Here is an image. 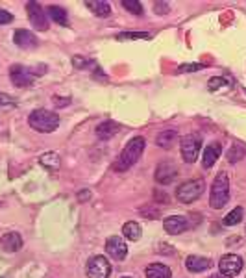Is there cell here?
<instances>
[{"instance_id":"7a4b0ae2","label":"cell","mask_w":246,"mask_h":278,"mask_svg":"<svg viewBox=\"0 0 246 278\" xmlns=\"http://www.w3.org/2000/svg\"><path fill=\"white\" fill-rule=\"evenodd\" d=\"M28 124L37 132L50 134L59 126V115L56 112H49V110H35L30 113Z\"/></svg>"},{"instance_id":"cb8c5ba5","label":"cell","mask_w":246,"mask_h":278,"mask_svg":"<svg viewBox=\"0 0 246 278\" xmlns=\"http://www.w3.org/2000/svg\"><path fill=\"white\" fill-rule=\"evenodd\" d=\"M244 156H246V148L241 143H233L232 148L228 151V161L230 163H237V161H241Z\"/></svg>"},{"instance_id":"9c48e42d","label":"cell","mask_w":246,"mask_h":278,"mask_svg":"<svg viewBox=\"0 0 246 278\" xmlns=\"http://www.w3.org/2000/svg\"><path fill=\"white\" fill-rule=\"evenodd\" d=\"M26 11H28V17H30V23L34 25L35 30H49V20H47V15H44L43 8L37 4V2H28L26 4Z\"/></svg>"},{"instance_id":"8992f818","label":"cell","mask_w":246,"mask_h":278,"mask_svg":"<svg viewBox=\"0 0 246 278\" xmlns=\"http://www.w3.org/2000/svg\"><path fill=\"white\" fill-rule=\"evenodd\" d=\"M87 276L89 278H109L111 274V264L109 260H106L104 256H93L87 262Z\"/></svg>"},{"instance_id":"d4e9b609","label":"cell","mask_w":246,"mask_h":278,"mask_svg":"<svg viewBox=\"0 0 246 278\" xmlns=\"http://www.w3.org/2000/svg\"><path fill=\"white\" fill-rule=\"evenodd\" d=\"M242 215H244V210H242L241 206L239 208H235V210H232L230 213L224 217V225L226 226H235V225H239L242 221Z\"/></svg>"},{"instance_id":"7402d4cb","label":"cell","mask_w":246,"mask_h":278,"mask_svg":"<svg viewBox=\"0 0 246 278\" xmlns=\"http://www.w3.org/2000/svg\"><path fill=\"white\" fill-rule=\"evenodd\" d=\"M85 6L98 17H107L111 13V6L107 2H95V0H87Z\"/></svg>"},{"instance_id":"836d02e7","label":"cell","mask_w":246,"mask_h":278,"mask_svg":"<svg viewBox=\"0 0 246 278\" xmlns=\"http://www.w3.org/2000/svg\"><path fill=\"white\" fill-rule=\"evenodd\" d=\"M13 98L10 95H6V93H0V106H13Z\"/></svg>"},{"instance_id":"8d00e7d4","label":"cell","mask_w":246,"mask_h":278,"mask_svg":"<svg viewBox=\"0 0 246 278\" xmlns=\"http://www.w3.org/2000/svg\"><path fill=\"white\" fill-rule=\"evenodd\" d=\"M154 195H155V199H163V200H161V202H169V200H167V199H169V197L165 195V193H161V191H155Z\"/></svg>"},{"instance_id":"d590c367","label":"cell","mask_w":246,"mask_h":278,"mask_svg":"<svg viewBox=\"0 0 246 278\" xmlns=\"http://www.w3.org/2000/svg\"><path fill=\"white\" fill-rule=\"evenodd\" d=\"M54 102H56V104H58V106H63V104H69V102H71V98H63V100H59V98L58 97H54Z\"/></svg>"},{"instance_id":"603a6c76","label":"cell","mask_w":246,"mask_h":278,"mask_svg":"<svg viewBox=\"0 0 246 278\" xmlns=\"http://www.w3.org/2000/svg\"><path fill=\"white\" fill-rule=\"evenodd\" d=\"M122 234L130 239V241H137V239L141 238V226L137 225L136 221H128V223H124V226H122Z\"/></svg>"},{"instance_id":"f1b7e54d","label":"cell","mask_w":246,"mask_h":278,"mask_svg":"<svg viewBox=\"0 0 246 278\" xmlns=\"http://www.w3.org/2000/svg\"><path fill=\"white\" fill-rule=\"evenodd\" d=\"M230 85V82L224 78H211L209 80V89L211 91H215V89H220V88H228Z\"/></svg>"},{"instance_id":"44dd1931","label":"cell","mask_w":246,"mask_h":278,"mask_svg":"<svg viewBox=\"0 0 246 278\" xmlns=\"http://www.w3.org/2000/svg\"><path fill=\"white\" fill-rule=\"evenodd\" d=\"M49 15H50V19H52L54 23H58V25L61 26L69 25V15L67 11H65V8H61V6H49Z\"/></svg>"},{"instance_id":"30bf717a","label":"cell","mask_w":246,"mask_h":278,"mask_svg":"<svg viewBox=\"0 0 246 278\" xmlns=\"http://www.w3.org/2000/svg\"><path fill=\"white\" fill-rule=\"evenodd\" d=\"M106 252L109 254L113 260H117V262H122V260L126 258V254H128V245H126L124 239L119 238V236H111L106 241Z\"/></svg>"},{"instance_id":"4dcf8cb0","label":"cell","mask_w":246,"mask_h":278,"mask_svg":"<svg viewBox=\"0 0 246 278\" xmlns=\"http://www.w3.org/2000/svg\"><path fill=\"white\" fill-rule=\"evenodd\" d=\"M141 213L145 215V217H148V219H160V210H150L148 206H145V208H141Z\"/></svg>"},{"instance_id":"3957f363","label":"cell","mask_w":246,"mask_h":278,"mask_svg":"<svg viewBox=\"0 0 246 278\" xmlns=\"http://www.w3.org/2000/svg\"><path fill=\"white\" fill-rule=\"evenodd\" d=\"M228 200H230V178H228V173L222 171L213 180L209 204L215 210H220V208H224L228 204Z\"/></svg>"},{"instance_id":"277c9868","label":"cell","mask_w":246,"mask_h":278,"mask_svg":"<svg viewBox=\"0 0 246 278\" xmlns=\"http://www.w3.org/2000/svg\"><path fill=\"white\" fill-rule=\"evenodd\" d=\"M204 189H206V184L204 180L196 178V180H189L185 184L178 185V189H176V199L180 202H184V204H191L194 200H198L202 197Z\"/></svg>"},{"instance_id":"ac0fdd59","label":"cell","mask_w":246,"mask_h":278,"mask_svg":"<svg viewBox=\"0 0 246 278\" xmlns=\"http://www.w3.org/2000/svg\"><path fill=\"white\" fill-rule=\"evenodd\" d=\"M119 130H121V126H119L117 122L104 121L100 126H97V136H98V139H102V141H107V139H111Z\"/></svg>"},{"instance_id":"484cf974","label":"cell","mask_w":246,"mask_h":278,"mask_svg":"<svg viewBox=\"0 0 246 278\" xmlns=\"http://www.w3.org/2000/svg\"><path fill=\"white\" fill-rule=\"evenodd\" d=\"M152 35L148 32H122L117 35V39H150Z\"/></svg>"},{"instance_id":"52a82bcc","label":"cell","mask_w":246,"mask_h":278,"mask_svg":"<svg viewBox=\"0 0 246 278\" xmlns=\"http://www.w3.org/2000/svg\"><path fill=\"white\" fill-rule=\"evenodd\" d=\"M218 271L228 278H233L242 271V260L237 254H226L218 262Z\"/></svg>"},{"instance_id":"2e32d148","label":"cell","mask_w":246,"mask_h":278,"mask_svg":"<svg viewBox=\"0 0 246 278\" xmlns=\"http://www.w3.org/2000/svg\"><path fill=\"white\" fill-rule=\"evenodd\" d=\"M211 260L202 258V256H189L185 260V267L191 271V273H202V271H208L211 267Z\"/></svg>"},{"instance_id":"4fadbf2b","label":"cell","mask_w":246,"mask_h":278,"mask_svg":"<svg viewBox=\"0 0 246 278\" xmlns=\"http://www.w3.org/2000/svg\"><path fill=\"white\" fill-rule=\"evenodd\" d=\"M222 154V145L220 143H211L204 148V154H202V167L204 169H211L215 163H217L218 156Z\"/></svg>"},{"instance_id":"6da1fadb","label":"cell","mask_w":246,"mask_h":278,"mask_svg":"<svg viewBox=\"0 0 246 278\" xmlns=\"http://www.w3.org/2000/svg\"><path fill=\"white\" fill-rule=\"evenodd\" d=\"M146 141L145 137L136 136L131 141H128V145L122 148V152L117 156V160L111 163V169L117 173H122V171H128L131 165H136L137 161H139L141 154L145 151Z\"/></svg>"},{"instance_id":"f546056e","label":"cell","mask_w":246,"mask_h":278,"mask_svg":"<svg viewBox=\"0 0 246 278\" xmlns=\"http://www.w3.org/2000/svg\"><path fill=\"white\" fill-rule=\"evenodd\" d=\"M204 65L202 63H189V65H182L178 69V73H193V71H202Z\"/></svg>"},{"instance_id":"d6986e66","label":"cell","mask_w":246,"mask_h":278,"mask_svg":"<svg viewBox=\"0 0 246 278\" xmlns=\"http://www.w3.org/2000/svg\"><path fill=\"white\" fill-rule=\"evenodd\" d=\"M145 274L146 278H172V271L163 264H150Z\"/></svg>"},{"instance_id":"7c38bea8","label":"cell","mask_w":246,"mask_h":278,"mask_svg":"<svg viewBox=\"0 0 246 278\" xmlns=\"http://www.w3.org/2000/svg\"><path fill=\"white\" fill-rule=\"evenodd\" d=\"M176 176H178V169H176L172 163H167V161H165V163H160L158 169H155V180H158V184H161V185L170 184Z\"/></svg>"},{"instance_id":"d6a6232c","label":"cell","mask_w":246,"mask_h":278,"mask_svg":"<svg viewBox=\"0 0 246 278\" xmlns=\"http://www.w3.org/2000/svg\"><path fill=\"white\" fill-rule=\"evenodd\" d=\"M11 20H13V15H11L10 11L0 10V25H10Z\"/></svg>"},{"instance_id":"74e56055","label":"cell","mask_w":246,"mask_h":278,"mask_svg":"<svg viewBox=\"0 0 246 278\" xmlns=\"http://www.w3.org/2000/svg\"><path fill=\"white\" fill-rule=\"evenodd\" d=\"M209 278H228V276H224V274H211Z\"/></svg>"},{"instance_id":"e575fe53","label":"cell","mask_w":246,"mask_h":278,"mask_svg":"<svg viewBox=\"0 0 246 278\" xmlns=\"http://www.w3.org/2000/svg\"><path fill=\"white\" fill-rule=\"evenodd\" d=\"M76 199L80 200V202H87V200L91 199V191L89 189H83V191H78Z\"/></svg>"},{"instance_id":"8fae6325","label":"cell","mask_w":246,"mask_h":278,"mask_svg":"<svg viewBox=\"0 0 246 278\" xmlns=\"http://www.w3.org/2000/svg\"><path fill=\"white\" fill-rule=\"evenodd\" d=\"M189 226L191 225H189L187 217H184V215H170V217H167V219L163 221V228L167 230V234H172V236L182 234Z\"/></svg>"},{"instance_id":"e0dca14e","label":"cell","mask_w":246,"mask_h":278,"mask_svg":"<svg viewBox=\"0 0 246 278\" xmlns=\"http://www.w3.org/2000/svg\"><path fill=\"white\" fill-rule=\"evenodd\" d=\"M176 141H178V132L176 130H163V132H160L158 137H155V145L165 148V151L172 148L176 145Z\"/></svg>"},{"instance_id":"f35d334b","label":"cell","mask_w":246,"mask_h":278,"mask_svg":"<svg viewBox=\"0 0 246 278\" xmlns=\"http://www.w3.org/2000/svg\"><path fill=\"white\" fill-rule=\"evenodd\" d=\"M122 278H130V276H122Z\"/></svg>"},{"instance_id":"ffe728a7","label":"cell","mask_w":246,"mask_h":278,"mask_svg":"<svg viewBox=\"0 0 246 278\" xmlns=\"http://www.w3.org/2000/svg\"><path fill=\"white\" fill-rule=\"evenodd\" d=\"M39 163L44 167V169H49V171H58L59 167H61V160L56 152H44L39 156Z\"/></svg>"},{"instance_id":"83f0119b","label":"cell","mask_w":246,"mask_h":278,"mask_svg":"<svg viewBox=\"0 0 246 278\" xmlns=\"http://www.w3.org/2000/svg\"><path fill=\"white\" fill-rule=\"evenodd\" d=\"M73 65L76 69H89L95 67V61L89 58H82V56H73Z\"/></svg>"},{"instance_id":"ba28073f","label":"cell","mask_w":246,"mask_h":278,"mask_svg":"<svg viewBox=\"0 0 246 278\" xmlns=\"http://www.w3.org/2000/svg\"><path fill=\"white\" fill-rule=\"evenodd\" d=\"M10 78L17 88H30V85H34L35 80L34 74L30 73V67H23V65H11Z\"/></svg>"},{"instance_id":"1f68e13d","label":"cell","mask_w":246,"mask_h":278,"mask_svg":"<svg viewBox=\"0 0 246 278\" xmlns=\"http://www.w3.org/2000/svg\"><path fill=\"white\" fill-rule=\"evenodd\" d=\"M154 11L155 13H160V15H167L169 13V4H167V2H155Z\"/></svg>"},{"instance_id":"5b68a950","label":"cell","mask_w":246,"mask_h":278,"mask_svg":"<svg viewBox=\"0 0 246 278\" xmlns=\"http://www.w3.org/2000/svg\"><path fill=\"white\" fill-rule=\"evenodd\" d=\"M180 148H182V158L185 163H194L198 160L200 148H202V139L196 134H189L180 141Z\"/></svg>"},{"instance_id":"4316f807","label":"cell","mask_w":246,"mask_h":278,"mask_svg":"<svg viewBox=\"0 0 246 278\" xmlns=\"http://www.w3.org/2000/svg\"><path fill=\"white\" fill-rule=\"evenodd\" d=\"M122 6L133 15H143V4L137 0H122Z\"/></svg>"},{"instance_id":"9a60e30c","label":"cell","mask_w":246,"mask_h":278,"mask_svg":"<svg viewBox=\"0 0 246 278\" xmlns=\"http://www.w3.org/2000/svg\"><path fill=\"white\" fill-rule=\"evenodd\" d=\"M0 247L6 252H17V250L23 249V238H20L17 232H10V234H4L0 238Z\"/></svg>"},{"instance_id":"5bb4252c","label":"cell","mask_w":246,"mask_h":278,"mask_svg":"<svg viewBox=\"0 0 246 278\" xmlns=\"http://www.w3.org/2000/svg\"><path fill=\"white\" fill-rule=\"evenodd\" d=\"M13 41L20 49H35L37 47V37L30 30H17L13 34Z\"/></svg>"}]
</instances>
